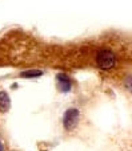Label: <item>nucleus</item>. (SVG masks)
I'll use <instances>...</instances> for the list:
<instances>
[{
    "instance_id": "nucleus-1",
    "label": "nucleus",
    "mask_w": 132,
    "mask_h": 151,
    "mask_svg": "<svg viewBox=\"0 0 132 151\" xmlns=\"http://www.w3.org/2000/svg\"><path fill=\"white\" fill-rule=\"evenodd\" d=\"M96 64L103 70H109L116 64V57H115L114 52H111L108 49H103L100 52H98V55H96Z\"/></svg>"
},
{
    "instance_id": "nucleus-2",
    "label": "nucleus",
    "mask_w": 132,
    "mask_h": 151,
    "mask_svg": "<svg viewBox=\"0 0 132 151\" xmlns=\"http://www.w3.org/2000/svg\"><path fill=\"white\" fill-rule=\"evenodd\" d=\"M79 117H80V113L77 109H68L64 114V119H63V123H64V127L66 130H72L75 129V126L77 125V121H79Z\"/></svg>"
},
{
    "instance_id": "nucleus-3",
    "label": "nucleus",
    "mask_w": 132,
    "mask_h": 151,
    "mask_svg": "<svg viewBox=\"0 0 132 151\" xmlns=\"http://www.w3.org/2000/svg\"><path fill=\"white\" fill-rule=\"evenodd\" d=\"M58 82H59V86H60V89L63 91H68L69 88H71V81H69V77L67 74H58Z\"/></svg>"
},
{
    "instance_id": "nucleus-4",
    "label": "nucleus",
    "mask_w": 132,
    "mask_h": 151,
    "mask_svg": "<svg viewBox=\"0 0 132 151\" xmlns=\"http://www.w3.org/2000/svg\"><path fill=\"white\" fill-rule=\"evenodd\" d=\"M11 106V99L5 91H0V111H8Z\"/></svg>"
},
{
    "instance_id": "nucleus-5",
    "label": "nucleus",
    "mask_w": 132,
    "mask_h": 151,
    "mask_svg": "<svg viewBox=\"0 0 132 151\" xmlns=\"http://www.w3.org/2000/svg\"><path fill=\"white\" fill-rule=\"evenodd\" d=\"M43 72L42 70H27V72H23L20 76L21 77H26V78H34V77H39L42 76Z\"/></svg>"
},
{
    "instance_id": "nucleus-6",
    "label": "nucleus",
    "mask_w": 132,
    "mask_h": 151,
    "mask_svg": "<svg viewBox=\"0 0 132 151\" xmlns=\"http://www.w3.org/2000/svg\"><path fill=\"white\" fill-rule=\"evenodd\" d=\"M0 151H4V149H3V145H1V142H0Z\"/></svg>"
}]
</instances>
